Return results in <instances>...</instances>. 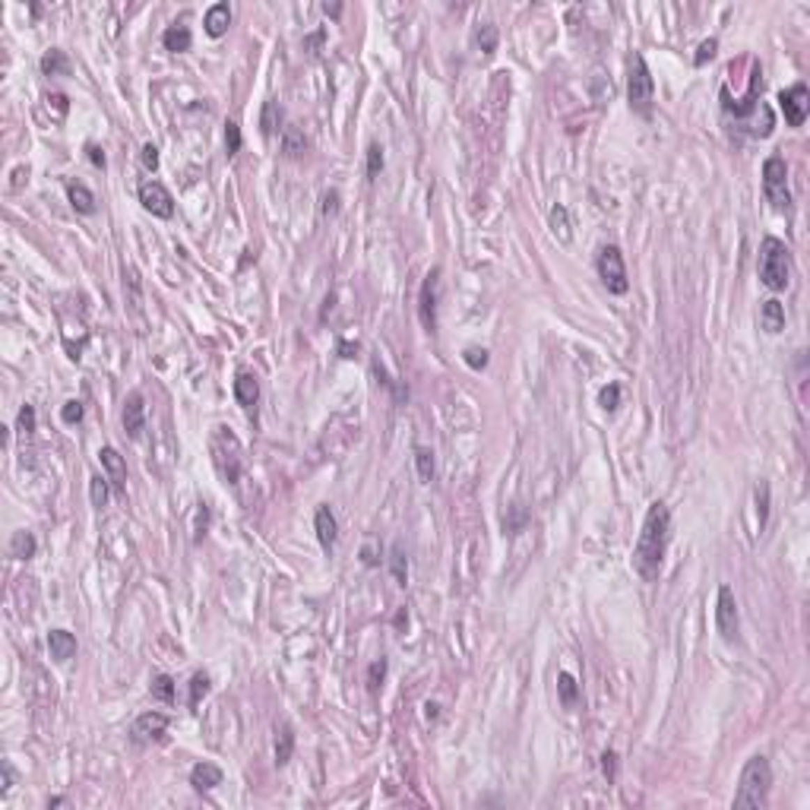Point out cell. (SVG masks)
Masks as SVG:
<instances>
[{"mask_svg": "<svg viewBox=\"0 0 810 810\" xmlns=\"http://www.w3.org/2000/svg\"><path fill=\"white\" fill-rule=\"evenodd\" d=\"M203 26H206L209 38H222L228 32V26H231V7L228 3H213L206 10V16H203Z\"/></svg>", "mask_w": 810, "mask_h": 810, "instance_id": "16", "label": "cell"}, {"mask_svg": "<svg viewBox=\"0 0 810 810\" xmlns=\"http://www.w3.org/2000/svg\"><path fill=\"white\" fill-rule=\"evenodd\" d=\"M437 301H440V269L434 266L425 275L421 291H418V316L427 333H437Z\"/></svg>", "mask_w": 810, "mask_h": 810, "instance_id": "8", "label": "cell"}, {"mask_svg": "<svg viewBox=\"0 0 810 810\" xmlns=\"http://www.w3.org/2000/svg\"><path fill=\"white\" fill-rule=\"evenodd\" d=\"M415 468H418V478L425 484H431L434 475H437V466H434V453L427 447H415Z\"/></svg>", "mask_w": 810, "mask_h": 810, "instance_id": "29", "label": "cell"}, {"mask_svg": "<svg viewBox=\"0 0 810 810\" xmlns=\"http://www.w3.org/2000/svg\"><path fill=\"white\" fill-rule=\"evenodd\" d=\"M304 149H307L304 130H298L295 124H289L285 130H282V152H285L289 158H298V155H304Z\"/></svg>", "mask_w": 810, "mask_h": 810, "instance_id": "23", "label": "cell"}, {"mask_svg": "<svg viewBox=\"0 0 810 810\" xmlns=\"http://www.w3.org/2000/svg\"><path fill=\"white\" fill-rule=\"evenodd\" d=\"M427 719H437V703H427Z\"/></svg>", "mask_w": 810, "mask_h": 810, "instance_id": "57", "label": "cell"}, {"mask_svg": "<svg viewBox=\"0 0 810 810\" xmlns=\"http://www.w3.org/2000/svg\"><path fill=\"white\" fill-rule=\"evenodd\" d=\"M291 754H295V731H291V725H282L275 731V763L285 766L291 760Z\"/></svg>", "mask_w": 810, "mask_h": 810, "instance_id": "24", "label": "cell"}, {"mask_svg": "<svg viewBox=\"0 0 810 810\" xmlns=\"http://www.w3.org/2000/svg\"><path fill=\"white\" fill-rule=\"evenodd\" d=\"M48 649L54 662H70L76 655V636L67 630H51L48 633Z\"/></svg>", "mask_w": 810, "mask_h": 810, "instance_id": "19", "label": "cell"}, {"mask_svg": "<svg viewBox=\"0 0 810 810\" xmlns=\"http://www.w3.org/2000/svg\"><path fill=\"white\" fill-rule=\"evenodd\" d=\"M162 45H165V51H171V54H184V51H190L193 35L187 26H168L165 32H162Z\"/></svg>", "mask_w": 810, "mask_h": 810, "instance_id": "22", "label": "cell"}, {"mask_svg": "<svg viewBox=\"0 0 810 810\" xmlns=\"http://www.w3.org/2000/svg\"><path fill=\"white\" fill-rule=\"evenodd\" d=\"M405 624H408V614L399 611V614H396V627H405Z\"/></svg>", "mask_w": 810, "mask_h": 810, "instance_id": "56", "label": "cell"}, {"mask_svg": "<svg viewBox=\"0 0 810 810\" xmlns=\"http://www.w3.org/2000/svg\"><path fill=\"white\" fill-rule=\"evenodd\" d=\"M168 725H171V719H168L165 712H143L137 721H133V741L146 744V741H162L168 731Z\"/></svg>", "mask_w": 810, "mask_h": 810, "instance_id": "12", "label": "cell"}, {"mask_svg": "<svg viewBox=\"0 0 810 810\" xmlns=\"http://www.w3.org/2000/svg\"><path fill=\"white\" fill-rule=\"evenodd\" d=\"M86 152H89V162H92V165H95V168H102V171H105V165H108V158H105V152L98 149L95 143H89V146H86Z\"/></svg>", "mask_w": 810, "mask_h": 810, "instance_id": "51", "label": "cell"}, {"mask_svg": "<svg viewBox=\"0 0 810 810\" xmlns=\"http://www.w3.org/2000/svg\"><path fill=\"white\" fill-rule=\"evenodd\" d=\"M788 275H791V260H788L785 240L772 238V234L763 238V244H760V282L772 291H782L785 285H788Z\"/></svg>", "mask_w": 810, "mask_h": 810, "instance_id": "3", "label": "cell"}, {"mask_svg": "<svg viewBox=\"0 0 810 810\" xmlns=\"http://www.w3.org/2000/svg\"><path fill=\"white\" fill-rule=\"evenodd\" d=\"M98 459H102L105 472H108V481L114 484L117 494H121V491L127 488V462H124V456L117 453L114 447H102V450H98Z\"/></svg>", "mask_w": 810, "mask_h": 810, "instance_id": "14", "label": "cell"}, {"mask_svg": "<svg viewBox=\"0 0 810 810\" xmlns=\"http://www.w3.org/2000/svg\"><path fill=\"white\" fill-rule=\"evenodd\" d=\"M756 519H760V529L766 526V519H769V484H766V481L756 484Z\"/></svg>", "mask_w": 810, "mask_h": 810, "instance_id": "40", "label": "cell"}, {"mask_svg": "<svg viewBox=\"0 0 810 810\" xmlns=\"http://www.w3.org/2000/svg\"><path fill=\"white\" fill-rule=\"evenodd\" d=\"M526 522H529L526 507H522V503H513V507L507 510V516H503V532H507V535H519V532L526 529Z\"/></svg>", "mask_w": 810, "mask_h": 810, "instance_id": "28", "label": "cell"}, {"mask_svg": "<svg viewBox=\"0 0 810 810\" xmlns=\"http://www.w3.org/2000/svg\"><path fill=\"white\" fill-rule=\"evenodd\" d=\"M380 171H383V149H380L377 143L367 146V178H380Z\"/></svg>", "mask_w": 810, "mask_h": 810, "instance_id": "41", "label": "cell"}, {"mask_svg": "<svg viewBox=\"0 0 810 810\" xmlns=\"http://www.w3.org/2000/svg\"><path fill=\"white\" fill-rule=\"evenodd\" d=\"M760 326L766 333H772V336L785 330V307L776 301V298H769V301L760 304Z\"/></svg>", "mask_w": 810, "mask_h": 810, "instance_id": "20", "label": "cell"}, {"mask_svg": "<svg viewBox=\"0 0 810 810\" xmlns=\"http://www.w3.org/2000/svg\"><path fill=\"white\" fill-rule=\"evenodd\" d=\"M10 788H13V769H10V763H3V788H0V795H7Z\"/></svg>", "mask_w": 810, "mask_h": 810, "instance_id": "52", "label": "cell"}, {"mask_svg": "<svg viewBox=\"0 0 810 810\" xmlns=\"http://www.w3.org/2000/svg\"><path fill=\"white\" fill-rule=\"evenodd\" d=\"M190 785L197 791H213L215 785H222V769L215 763H197L190 769Z\"/></svg>", "mask_w": 810, "mask_h": 810, "instance_id": "18", "label": "cell"}, {"mask_svg": "<svg viewBox=\"0 0 810 810\" xmlns=\"http://www.w3.org/2000/svg\"><path fill=\"white\" fill-rule=\"evenodd\" d=\"M139 158H143V168H146V171H155V168H158V149L152 143L143 146V155H139Z\"/></svg>", "mask_w": 810, "mask_h": 810, "instance_id": "49", "label": "cell"}, {"mask_svg": "<svg viewBox=\"0 0 810 810\" xmlns=\"http://www.w3.org/2000/svg\"><path fill=\"white\" fill-rule=\"evenodd\" d=\"M715 630H719V636L728 639V643L738 636V602H735L731 586H719V598H715Z\"/></svg>", "mask_w": 810, "mask_h": 810, "instance_id": "10", "label": "cell"}, {"mask_svg": "<svg viewBox=\"0 0 810 810\" xmlns=\"http://www.w3.org/2000/svg\"><path fill=\"white\" fill-rule=\"evenodd\" d=\"M20 431L22 434L35 431V405H22V408H20Z\"/></svg>", "mask_w": 810, "mask_h": 810, "instance_id": "46", "label": "cell"}, {"mask_svg": "<svg viewBox=\"0 0 810 810\" xmlns=\"http://www.w3.org/2000/svg\"><path fill=\"white\" fill-rule=\"evenodd\" d=\"M339 190H326L323 193V219H330V215H336L339 213Z\"/></svg>", "mask_w": 810, "mask_h": 810, "instance_id": "45", "label": "cell"}, {"mask_svg": "<svg viewBox=\"0 0 810 810\" xmlns=\"http://www.w3.org/2000/svg\"><path fill=\"white\" fill-rule=\"evenodd\" d=\"M121 421H124L127 437H139V434H143V427H146V399H143V392H130V396H127Z\"/></svg>", "mask_w": 810, "mask_h": 810, "instance_id": "13", "label": "cell"}, {"mask_svg": "<svg viewBox=\"0 0 810 810\" xmlns=\"http://www.w3.org/2000/svg\"><path fill=\"white\" fill-rule=\"evenodd\" d=\"M61 418H63V425H79V421H83V402H79V399H70V402H63Z\"/></svg>", "mask_w": 810, "mask_h": 810, "instance_id": "43", "label": "cell"}, {"mask_svg": "<svg viewBox=\"0 0 810 810\" xmlns=\"http://www.w3.org/2000/svg\"><path fill=\"white\" fill-rule=\"evenodd\" d=\"M209 450H213V462H215V468H219L222 478H225L228 484H238L240 466H244V459H240V443H238V437H234L228 427H215L213 440H209Z\"/></svg>", "mask_w": 810, "mask_h": 810, "instance_id": "5", "label": "cell"}, {"mask_svg": "<svg viewBox=\"0 0 810 810\" xmlns=\"http://www.w3.org/2000/svg\"><path fill=\"white\" fill-rule=\"evenodd\" d=\"M462 361H466L468 367H472V371H484V367H488V361H491V358H488V349H478V345H468V349L462 351Z\"/></svg>", "mask_w": 810, "mask_h": 810, "instance_id": "37", "label": "cell"}, {"mask_svg": "<svg viewBox=\"0 0 810 810\" xmlns=\"http://www.w3.org/2000/svg\"><path fill=\"white\" fill-rule=\"evenodd\" d=\"M149 694L155 696L158 703H174V678H171V674H158V678H152Z\"/></svg>", "mask_w": 810, "mask_h": 810, "instance_id": "32", "label": "cell"}, {"mask_svg": "<svg viewBox=\"0 0 810 810\" xmlns=\"http://www.w3.org/2000/svg\"><path fill=\"white\" fill-rule=\"evenodd\" d=\"M314 529H316V538H320L323 551H333V544H336V535H339V526H336V516H333V510L323 503V507H316L314 513Z\"/></svg>", "mask_w": 810, "mask_h": 810, "instance_id": "15", "label": "cell"}, {"mask_svg": "<svg viewBox=\"0 0 810 810\" xmlns=\"http://www.w3.org/2000/svg\"><path fill=\"white\" fill-rule=\"evenodd\" d=\"M668 542H671V510L662 500H655L649 507L643 519V529H639L636 548H633V570L645 579V583H655L662 573V560H665Z\"/></svg>", "mask_w": 810, "mask_h": 810, "instance_id": "1", "label": "cell"}, {"mask_svg": "<svg viewBox=\"0 0 810 810\" xmlns=\"http://www.w3.org/2000/svg\"><path fill=\"white\" fill-rule=\"evenodd\" d=\"M627 67H630L627 70V102H630V108L639 117H649L652 114V98H655V79L649 73V67H645V57L633 54Z\"/></svg>", "mask_w": 810, "mask_h": 810, "instance_id": "4", "label": "cell"}, {"mask_svg": "<svg viewBox=\"0 0 810 810\" xmlns=\"http://www.w3.org/2000/svg\"><path fill=\"white\" fill-rule=\"evenodd\" d=\"M35 548H38V542L32 532H13V538H10V557H16V560L35 557Z\"/></svg>", "mask_w": 810, "mask_h": 810, "instance_id": "25", "label": "cell"}, {"mask_svg": "<svg viewBox=\"0 0 810 810\" xmlns=\"http://www.w3.org/2000/svg\"><path fill=\"white\" fill-rule=\"evenodd\" d=\"M598 405H602L604 412H614V408L620 405V386L618 383H608V386H604V390L598 392Z\"/></svg>", "mask_w": 810, "mask_h": 810, "instance_id": "42", "label": "cell"}, {"mask_svg": "<svg viewBox=\"0 0 810 810\" xmlns=\"http://www.w3.org/2000/svg\"><path fill=\"white\" fill-rule=\"evenodd\" d=\"M551 231L560 240H570V213H567L563 203H557V206L551 209Z\"/></svg>", "mask_w": 810, "mask_h": 810, "instance_id": "33", "label": "cell"}, {"mask_svg": "<svg viewBox=\"0 0 810 810\" xmlns=\"http://www.w3.org/2000/svg\"><path fill=\"white\" fill-rule=\"evenodd\" d=\"M763 193L772 203V209L788 213L791 209V190H788V165L782 155H769L763 162Z\"/></svg>", "mask_w": 810, "mask_h": 810, "instance_id": "6", "label": "cell"}, {"mask_svg": "<svg viewBox=\"0 0 810 810\" xmlns=\"http://www.w3.org/2000/svg\"><path fill=\"white\" fill-rule=\"evenodd\" d=\"M206 526H209V507L206 503H199V510H197V542H203V535H206Z\"/></svg>", "mask_w": 810, "mask_h": 810, "instance_id": "48", "label": "cell"}, {"mask_svg": "<svg viewBox=\"0 0 810 810\" xmlns=\"http://www.w3.org/2000/svg\"><path fill=\"white\" fill-rule=\"evenodd\" d=\"M361 560H364V567H374V563H377V557H374L371 544H367V548H364V551H361Z\"/></svg>", "mask_w": 810, "mask_h": 810, "instance_id": "54", "label": "cell"}, {"mask_svg": "<svg viewBox=\"0 0 810 810\" xmlns=\"http://www.w3.org/2000/svg\"><path fill=\"white\" fill-rule=\"evenodd\" d=\"M67 199H70V206H73L79 215L95 213V193H92L86 184H79V181H67Z\"/></svg>", "mask_w": 810, "mask_h": 810, "instance_id": "17", "label": "cell"}, {"mask_svg": "<svg viewBox=\"0 0 810 810\" xmlns=\"http://www.w3.org/2000/svg\"><path fill=\"white\" fill-rule=\"evenodd\" d=\"M715 54H719V38H706V42H700V48H696V54H694V67H706Z\"/></svg>", "mask_w": 810, "mask_h": 810, "instance_id": "39", "label": "cell"}, {"mask_svg": "<svg viewBox=\"0 0 810 810\" xmlns=\"http://www.w3.org/2000/svg\"><path fill=\"white\" fill-rule=\"evenodd\" d=\"M779 108L785 114V124L788 127H801L807 121V111H810V92L804 83H795L791 89L779 92Z\"/></svg>", "mask_w": 810, "mask_h": 810, "instance_id": "9", "label": "cell"}, {"mask_svg": "<svg viewBox=\"0 0 810 810\" xmlns=\"http://www.w3.org/2000/svg\"><path fill=\"white\" fill-rule=\"evenodd\" d=\"M323 13H326V16H339V13H342V7H339V3H333V7L326 3V7H323Z\"/></svg>", "mask_w": 810, "mask_h": 810, "instance_id": "55", "label": "cell"}, {"mask_svg": "<svg viewBox=\"0 0 810 810\" xmlns=\"http://www.w3.org/2000/svg\"><path fill=\"white\" fill-rule=\"evenodd\" d=\"M139 203H143V209L152 213L155 219H171L174 215V197L168 193V187L158 184V181L139 184Z\"/></svg>", "mask_w": 810, "mask_h": 810, "instance_id": "11", "label": "cell"}, {"mask_svg": "<svg viewBox=\"0 0 810 810\" xmlns=\"http://www.w3.org/2000/svg\"><path fill=\"white\" fill-rule=\"evenodd\" d=\"M602 769H604V776H608V782H614V776H618V754L614 750H604L602 754Z\"/></svg>", "mask_w": 810, "mask_h": 810, "instance_id": "47", "label": "cell"}, {"mask_svg": "<svg viewBox=\"0 0 810 810\" xmlns=\"http://www.w3.org/2000/svg\"><path fill=\"white\" fill-rule=\"evenodd\" d=\"M390 570H392V579H396L399 586L408 583V560H405V551L399 542L392 544V551H390Z\"/></svg>", "mask_w": 810, "mask_h": 810, "instance_id": "31", "label": "cell"}, {"mask_svg": "<svg viewBox=\"0 0 810 810\" xmlns=\"http://www.w3.org/2000/svg\"><path fill=\"white\" fill-rule=\"evenodd\" d=\"M234 399H238L244 408H254L257 405V399H260V383H257L254 374L244 371L234 377Z\"/></svg>", "mask_w": 810, "mask_h": 810, "instance_id": "21", "label": "cell"}, {"mask_svg": "<svg viewBox=\"0 0 810 810\" xmlns=\"http://www.w3.org/2000/svg\"><path fill=\"white\" fill-rule=\"evenodd\" d=\"M598 275H602L604 282V289L611 291V295H627V289H630V279H627V266H624V254H620L614 244H608V247L598 250Z\"/></svg>", "mask_w": 810, "mask_h": 810, "instance_id": "7", "label": "cell"}, {"mask_svg": "<svg viewBox=\"0 0 810 810\" xmlns=\"http://www.w3.org/2000/svg\"><path fill=\"white\" fill-rule=\"evenodd\" d=\"M497 42H500V32H497L494 22H484V26H478V32H475V45L481 48V54H494L497 51Z\"/></svg>", "mask_w": 810, "mask_h": 810, "instance_id": "27", "label": "cell"}, {"mask_svg": "<svg viewBox=\"0 0 810 810\" xmlns=\"http://www.w3.org/2000/svg\"><path fill=\"white\" fill-rule=\"evenodd\" d=\"M339 355H342V358H355L358 355V342H339Z\"/></svg>", "mask_w": 810, "mask_h": 810, "instance_id": "53", "label": "cell"}, {"mask_svg": "<svg viewBox=\"0 0 810 810\" xmlns=\"http://www.w3.org/2000/svg\"><path fill=\"white\" fill-rule=\"evenodd\" d=\"M383 678H386V659L371 662V668H367V690L377 694L380 687H383Z\"/></svg>", "mask_w": 810, "mask_h": 810, "instance_id": "38", "label": "cell"}, {"mask_svg": "<svg viewBox=\"0 0 810 810\" xmlns=\"http://www.w3.org/2000/svg\"><path fill=\"white\" fill-rule=\"evenodd\" d=\"M769 788H772V766L763 754L750 756L747 766L741 772V782H738V795H735V807L738 810H760L769 801Z\"/></svg>", "mask_w": 810, "mask_h": 810, "instance_id": "2", "label": "cell"}, {"mask_svg": "<svg viewBox=\"0 0 810 810\" xmlns=\"http://www.w3.org/2000/svg\"><path fill=\"white\" fill-rule=\"evenodd\" d=\"M89 500H92V507H98V510L108 503V481H105L102 475H92L89 478Z\"/></svg>", "mask_w": 810, "mask_h": 810, "instance_id": "36", "label": "cell"}, {"mask_svg": "<svg viewBox=\"0 0 810 810\" xmlns=\"http://www.w3.org/2000/svg\"><path fill=\"white\" fill-rule=\"evenodd\" d=\"M42 73L45 76H67L70 73V61L61 48H51L48 54L42 57Z\"/></svg>", "mask_w": 810, "mask_h": 810, "instance_id": "26", "label": "cell"}, {"mask_svg": "<svg viewBox=\"0 0 810 810\" xmlns=\"http://www.w3.org/2000/svg\"><path fill=\"white\" fill-rule=\"evenodd\" d=\"M45 102H48V105L54 102V108H57V114H61V117L70 111V102H67V95H63V92H48V95H45Z\"/></svg>", "mask_w": 810, "mask_h": 810, "instance_id": "50", "label": "cell"}, {"mask_svg": "<svg viewBox=\"0 0 810 810\" xmlns=\"http://www.w3.org/2000/svg\"><path fill=\"white\" fill-rule=\"evenodd\" d=\"M225 152L228 155H238L240 152V127L234 124V121L225 124Z\"/></svg>", "mask_w": 810, "mask_h": 810, "instance_id": "44", "label": "cell"}, {"mask_svg": "<svg viewBox=\"0 0 810 810\" xmlns=\"http://www.w3.org/2000/svg\"><path fill=\"white\" fill-rule=\"evenodd\" d=\"M557 694H560V703H563V706H576V700H579V687H576V678H573L570 671H560V678H557Z\"/></svg>", "mask_w": 810, "mask_h": 810, "instance_id": "30", "label": "cell"}, {"mask_svg": "<svg viewBox=\"0 0 810 810\" xmlns=\"http://www.w3.org/2000/svg\"><path fill=\"white\" fill-rule=\"evenodd\" d=\"M279 121H282V108L275 102H266L263 105V114H260V130L263 137H273L275 130H279Z\"/></svg>", "mask_w": 810, "mask_h": 810, "instance_id": "34", "label": "cell"}, {"mask_svg": "<svg viewBox=\"0 0 810 810\" xmlns=\"http://www.w3.org/2000/svg\"><path fill=\"white\" fill-rule=\"evenodd\" d=\"M206 694H209V678H206L203 671H197V674L190 678V700H187V703H190V712H197V709H199V700H203Z\"/></svg>", "mask_w": 810, "mask_h": 810, "instance_id": "35", "label": "cell"}]
</instances>
